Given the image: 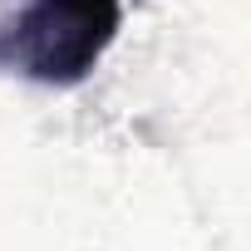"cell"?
Returning <instances> with one entry per match:
<instances>
[{
  "instance_id": "cell-1",
  "label": "cell",
  "mask_w": 251,
  "mask_h": 251,
  "mask_svg": "<svg viewBox=\"0 0 251 251\" xmlns=\"http://www.w3.org/2000/svg\"><path fill=\"white\" fill-rule=\"evenodd\" d=\"M123 25V0H0V74L45 89L84 84Z\"/></svg>"
}]
</instances>
